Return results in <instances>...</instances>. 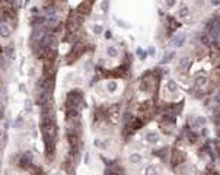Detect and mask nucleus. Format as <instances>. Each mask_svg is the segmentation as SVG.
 <instances>
[{"label": "nucleus", "mask_w": 220, "mask_h": 175, "mask_svg": "<svg viewBox=\"0 0 220 175\" xmlns=\"http://www.w3.org/2000/svg\"><path fill=\"white\" fill-rule=\"evenodd\" d=\"M83 98V92L82 90H72L67 93V107L69 108H76L80 101Z\"/></svg>", "instance_id": "1"}, {"label": "nucleus", "mask_w": 220, "mask_h": 175, "mask_svg": "<svg viewBox=\"0 0 220 175\" xmlns=\"http://www.w3.org/2000/svg\"><path fill=\"white\" fill-rule=\"evenodd\" d=\"M85 51V47L82 45V44H76L73 48H72V51L67 54V63H73L77 57H80V54Z\"/></svg>", "instance_id": "2"}, {"label": "nucleus", "mask_w": 220, "mask_h": 175, "mask_svg": "<svg viewBox=\"0 0 220 175\" xmlns=\"http://www.w3.org/2000/svg\"><path fill=\"white\" fill-rule=\"evenodd\" d=\"M32 162H34V158H32V153L28 150V152H25L22 156H21V159H19V166L21 168H29L31 165H32Z\"/></svg>", "instance_id": "3"}, {"label": "nucleus", "mask_w": 220, "mask_h": 175, "mask_svg": "<svg viewBox=\"0 0 220 175\" xmlns=\"http://www.w3.org/2000/svg\"><path fill=\"white\" fill-rule=\"evenodd\" d=\"M171 162H172V166H178V165L184 164V162H185V155H184L181 150L174 149V150H172V158H171Z\"/></svg>", "instance_id": "4"}, {"label": "nucleus", "mask_w": 220, "mask_h": 175, "mask_svg": "<svg viewBox=\"0 0 220 175\" xmlns=\"http://www.w3.org/2000/svg\"><path fill=\"white\" fill-rule=\"evenodd\" d=\"M90 10H92V1H90V0H85V1H82V3L77 6V13L89 15Z\"/></svg>", "instance_id": "5"}, {"label": "nucleus", "mask_w": 220, "mask_h": 175, "mask_svg": "<svg viewBox=\"0 0 220 175\" xmlns=\"http://www.w3.org/2000/svg\"><path fill=\"white\" fill-rule=\"evenodd\" d=\"M69 144H70L72 152L76 153L77 149H79V140H77V136H76V134H73V133L69 134Z\"/></svg>", "instance_id": "6"}, {"label": "nucleus", "mask_w": 220, "mask_h": 175, "mask_svg": "<svg viewBox=\"0 0 220 175\" xmlns=\"http://www.w3.org/2000/svg\"><path fill=\"white\" fill-rule=\"evenodd\" d=\"M0 37H1V38H9V37H10V29H9V26H7L4 22H1V21H0Z\"/></svg>", "instance_id": "7"}, {"label": "nucleus", "mask_w": 220, "mask_h": 175, "mask_svg": "<svg viewBox=\"0 0 220 175\" xmlns=\"http://www.w3.org/2000/svg\"><path fill=\"white\" fill-rule=\"evenodd\" d=\"M184 43H185V34L176 35L175 38L172 40V47H181Z\"/></svg>", "instance_id": "8"}, {"label": "nucleus", "mask_w": 220, "mask_h": 175, "mask_svg": "<svg viewBox=\"0 0 220 175\" xmlns=\"http://www.w3.org/2000/svg\"><path fill=\"white\" fill-rule=\"evenodd\" d=\"M146 140H147L149 143H156V142L159 140V134H158L156 131H149V133L146 134Z\"/></svg>", "instance_id": "9"}, {"label": "nucleus", "mask_w": 220, "mask_h": 175, "mask_svg": "<svg viewBox=\"0 0 220 175\" xmlns=\"http://www.w3.org/2000/svg\"><path fill=\"white\" fill-rule=\"evenodd\" d=\"M189 66H191V58H189V57H182V58L179 60V67H181V69L187 70Z\"/></svg>", "instance_id": "10"}, {"label": "nucleus", "mask_w": 220, "mask_h": 175, "mask_svg": "<svg viewBox=\"0 0 220 175\" xmlns=\"http://www.w3.org/2000/svg\"><path fill=\"white\" fill-rule=\"evenodd\" d=\"M67 118H70V120H76L77 117H79V111H77V108H67Z\"/></svg>", "instance_id": "11"}, {"label": "nucleus", "mask_w": 220, "mask_h": 175, "mask_svg": "<svg viewBox=\"0 0 220 175\" xmlns=\"http://www.w3.org/2000/svg\"><path fill=\"white\" fill-rule=\"evenodd\" d=\"M207 83V78L206 76H197L195 78V86L197 88H203Z\"/></svg>", "instance_id": "12"}, {"label": "nucleus", "mask_w": 220, "mask_h": 175, "mask_svg": "<svg viewBox=\"0 0 220 175\" xmlns=\"http://www.w3.org/2000/svg\"><path fill=\"white\" fill-rule=\"evenodd\" d=\"M106 53H108V55H109V57H112V58H115V57L118 55V50H117L115 47H112V45L106 48Z\"/></svg>", "instance_id": "13"}, {"label": "nucleus", "mask_w": 220, "mask_h": 175, "mask_svg": "<svg viewBox=\"0 0 220 175\" xmlns=\"http://www.w3.org/2000/svg\"><path fill=\"white\" fill-rule=\"evenodd\" d=\"M187 136H188V140L191 142V143H195L197 142V139H198V134L197 133H194V131H187Z\"/></svg>", "instance_id": "14"}, {"label": "nucleus", "mask_w": 220, "mask_h": 175, "mask_svg": "<svg viewBox=\"0 0 220 175\" xmlns=\"http://www.w3.org/2000/svg\"><path fill=\"white\" fill-rule=\"evenodd\" d=\"M166 88H168L169 92H176V90H178V85H176L175 80H169L168 85H166Z\"/></svg>", "instance_id": "15"}, {"label": "nucleus", "mask_w": 220, "mask_h": 175, "mask_svg": "<svg viewBox=\"0 0 220 175\" xmlns=\"http://www.w3.org/2000/svg\"><path fill=\"white\" fill-rule=\"evenodd\" d=\"M4 51H6L7 57H10V58L15 57V48H13V45H7V47L4 48Z\"/></svg>", "instance_id": "16"}, {"label": "nucleus", "mask_w": 220, "mask_h": 175, "mask_svg": "<svg viewBox=\"0 0 220 175\" xmlns=\"http://www.w3.org/2000/svg\"><path fill=\"white\" fill-rule=\"evenodd\" d=\"M140 161H141V156H140L138 153H131V155H130V162H131V164H138Z\"/></svg>", "instance_id": "17"}, {"label": "nucleus", "mask_w": 220, "mask_h": 175, "mask_svg": "<svg viewBox=\"0 0 220 175\" xmlns=\"http://www.w3.org/2000/svg\"><path fill=\"white\" fill-rule=\"evenodd\" d=\"M150 105H152L150 102H143V104L138 107V112H146V111L150 108Z\"/></svg>", "instance_id": "18"}, {"label": "nucleus", "mask_w": 220, "mask_h": 175, "mask_svg": "<svg viewBox=\"0 0 220 175\" xmlns=\"http://www.w3.org/2000/svg\"><path fill=\"white\" fill-rule=\"evenodd\" d=\"M108 142H101V140H95V146L99 147V149H106L108 147Z\"/></svg>", "instance_id": "19"}, {"label": "nucleus", "mask_w": 220, "mask_h": 175, "mask_svg": "<svg viewBox=\"0 0 220 175\" xmlns=\"http://www.w3.org/2000/svg\"><path fill=\"white\" fill-rule=\"evenodd\" d=\"M92 31H93V34H95V35H101V34L104 32V28H102L101 25H93Z\"/></svg>", "instance_id": "20"}, {"label": "nucleus", "mask_w": 220, "mask_h": 175, "mask_svg": "<svg viewBox=\"0 0 220 175\" xmlns=\"http://www.w3.org/2000/svg\"><path fill=\"white\" fill-rule=\"evenodd\" d=\"M174 57H175V53H174V51H171V53H168V54L165 55V58L162 60V63H168V61H171Z\"/></svg>", "instance_id": "21"}, {"label": "nucleus", "mask_w": 220, "mask_h": 175, "mask_svg": "<svg viewBox=\"0 0 220 175\" xmlns=\"http://www.w3.org/2000/svg\"><path fill=\"white\" fill-rule=\"evenodd\" d=\"M144 175H156V168L155 166H147L146 171H144Z\"/></svg>", "instance_id": "22"}, {"label": "nucleus", "mask_w": 220, "mask_h": 175, "mask_svg": "<svg viewBox=\"0 0 220 175\" xmlns=\"http://www.w3.org/2000/svg\"><path fill=\"white\" fill-rule=\"evenodd\" d=\"M106 88H108V90L109 92H115V89H117V82H108V85H106Z\"/></svg>", "instance_id": "23"}, {"label": "nucleus", "mask_w": 220, "mask_h": 175, "mask_svg": "<svg viewBox=\"0 0 220 175\" xmlns=\"http://www.w3.org/2000/svg\"><path fill=\"white\" fill-rule=\"evenodd\" d=\"M108 6H109V1L108 0H104L102 3H101V9H102V12L105 13V12H108Z\"/></svg>", "instance_id": "24"}, {"label": "nucleus", "mask_w": 220, "mask_h": 175, "mask_svg": "<svg viewBox=\"0 0 220 175\" xmlns=\"http://www.w3.org/2000/svg\"><path fill=\"white\" fill-rule=\"evenodd\" d=\"M179 16H181V18L188 16V7H187V6H185V7H181V10H179Z\"/></svg>", "instance_id": "25"}, {"label": "nucleus", "mask_w": 220, "mask_h": 175, "mask_svg": "<svg viewBox=\"0 0 220 175\" xmlns=\"http://www.w3.org/2000/svg\"><path fill=\"white\" fill-rule=\"evenodd\" d=\"M204 123H206V120H204L203 117H198V118H195V120H194V124H195L197 127H198V126H203Z\"/></svg>", "instance_id": "26"}, {"label": "nucleus", "mask_w": 220, "mask_h": 175, "mask_svg": "<svg viewBox=\"0 0 220 175\" xmlns=\"http://www.w3.org/2000/svg\"><path fill=\"white\" fill-rule=\"evenodd\" d=\"M25 108H26L28 111H29V110L32 108V101H31L29 98H28V99H25Z\"/></svg>", "instance_id": "27"}, {"label": "nucleus", "mask_w": 220, "mask_h": 175, "mask_svg": "<svg viewBox=\"0 0 220 175\" xmlns=\"http://www.w3.org/2000/svg\"><path fill=\"white\" fill-rule=\"evenodd\" d=\"M137 54H140V57H141V60H144V57H146V53L141 50V48H138L137 50Z\"/></svg>", "instance_id": "28"}, {"label": "nucleus", "mask_w": 220, "mask_h": 175, "mask_svg": "<svg viewBox=\"0 0 220 175\" xmlns=\"http://www.w3.org/2000/svg\"><path fill=\"white\" fill-rule=\"evenodd\" d=\"M21 124H23V118H22V117H19V118L16 120V124H15V126H16V127H19Z\"/></svg>", "instance_id": "29"}, {"label": "nucleus", "mask_w": 220, "mask_h": 175, "mask_svg": "<svg viewBox=\"0 0 220 175\" xmlns=\"http://www.w3.org/2000/svg\"><path fill=\"white\" fill-rule=\"evenodd\" d=\"M175 4V0H166V6L168 7H171V6H174Z\"/></svg>", "instance_id": "30"}, {"label": "nucleus", "mask_w": 220, "mask_h": 175, "mask_svg": "<svg viewBox=\"0 0 220 175\" xmlns=\"http://www.w3.org/2000/svg\"><path fill=\"white\" fill-rule=\"evenodd\" d=\"M31 12H32L34 15H37V13H38V9H37V7H32V9H31Z\"/></svg>", "instance_id": "31"}, {"label": "nucleus", "mask_w": 220, "mask_h": 175, "mask_svg": "<svg viewBox=\"0 0 220 175\" xmlns=\"http://www.w3.org/2000/svg\"><path fill=\"white\" fill-rule=\"evenodd\" d=\"M105 38H111V32H109V31L105 32Z\"/></svg>", "instance_id": "32"}, {"label": "nucleus", "mask_w": 220, "mask_h": 175, "mask_svg": "<svg viewBox=\"0 0 220 175\" xmlns=\"http://www.w3.org/2000/svg\"><path fill=\"white\" fill-rule=\"evenodd\" d=\"M149 53H150V54H155V48H153V47H152V48H150V50H149Z\"/></svg>", "instance_id": "33"}, {"label": "nucleus", "mask_w": 220, "mask_h": 175, "mask_svg": "<svg viewBox=\"0 0 220 175\" xmlns=\"http://www.w3.org/2000/svg\"><path fill=\"white\" fill-rule=\"evenodd\" d=\"M216 146H217V150H219V155H220V142H217V144H216Z\"/></svg>", "instance_id": "34"}, {"label": "nucleus", "mask_w": 220, "mask_h": 175, "mask_svg": "<svg viewBox=\"0 0 220 175\" xmlns=\"http://www.w3.org/2000/svg\"><path fill=\"white\" fill-rule=\"evenodd\" d=\"M216 123H217V124H220V117L217 118V120H216Z\"/></svg>", "instance_id": "35"}, {"label": "nucleus", "mask_w": 220, "mask_h": 175, "mask_svg": "<svg viewBox=\"0 0 220 175\" xmlns=\"http://www.w3.org/2000/svg\"><path fill=\"white\" fill-rule=\"evenodd\" d=\"M1 53H3V48H1V45H0V54H1Z\"/></svg>", "instance_id": "36"}, {"label": "nucleus", "mask_w": 220, "mask_h": 175, "mask_svg": "<svg viewBox=\"0 0 220 175\" xmlns=\"http://www.w3.org/2000/svg\"><path fill=\"white\" fill-rule=\"evenodd\" d=\"M217 136H219V139H220V130H219V131H217Z\"/></svg>", "instance_id": "37"}, {"label": "nucleus", "mask_w": 220, "mask_h": 175, "mask_svg": "<svg viewBox=\"0 0 220 175\" xmlns=\"http://www.w3.org/2000/svg\"><path fill=\"white\" fill-rule=\"evenodd\" d=\"M0 166H1V159H0Z\"/></svg>", "instance_id": "38"}, {"label": "nucleus", "mask_w": 220, "mask_h": 175, "mask_svg": "<svg viewBox=\"0 0 220 175\" xmlns=\"http://www.w3.org/2000/svg\"><path fill=\"white\" fill-rule=\"evenodd\" d=\"M54 175H61V174H54Z\"/></svg>", "instance_id": "39"}]
</instances>
